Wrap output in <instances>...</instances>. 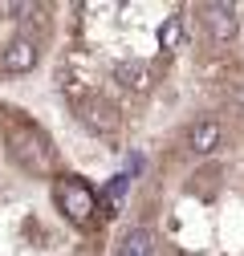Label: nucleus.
I'll use <instances>...</instances> for the list:
<instances>
[{
    "mask_svg": "<svg viewBox=\"0 0 244 256\" xmlns=\"http://www.w3.org/2000/svg\"><path fill=\"white\" fill-rule=\"evenodd\" d=\"M49 196H53L57 212L66 220H74V224H94V216L102 212L98 208V187L86 183L82 175H57L53 187H49Z\"/></svg>",
    "mask_w": 244,
    "mask_h": 256,
    "instance_id": "f257e3e1",
    "label": "nucleus"
},
{
    "mask_svg": "<svg viewBox=\"0 0 244 256\" xmlns=\"http://www.w3.org/2000/svg\"><path fill=\"white\" fill-rule=\"evenodd\" d=\"M8 142H12V158H16L20 171H28V175H49V167H53V142L45 138V130H41L37 122L20 118L12 130H8Z\"/></svg>",
    "mask_w": 244,
    "mask_h": 256,
    "instance_id": "f03ea898",
    "label": "nucleus"
},
{
    "mask_svg": "<svg viewBox=\"0 0 244 256\" xmlns=\"http://www.w3.org/2000/svg\"><path fill=\"white\" fill-rule=\"evenodd\" d=\"M204 28H208V37L216 41V45H228L240 37V16L232 4H204Z\"/></svg>",
    "mask_w": 244,
    "mask_h": 256,
    "instance_id": "7ed1b4c3",
    "label": "nucleus"
},
{
    "mask_svg": "<svg viewBox=\"0 0 244 256\" xmlns=\"http://www.w3.org/2000/svg\"><path fill=\"white\" fill-rule=\"evenodd\" d=\"M41 66V49L37 41H28V37H16L4 45V53H0V70L4 74H33Z\"/></svg>",
    "mask_w": 244,
    "mask_h": 256,
    "instance_id": "20e7f679",
    "label": "nucleus"
},
{
    "mask_svg": "<svg viewBox=\"0 0 244 256\" xmlns=\"http://www.w3.org/2000/svg\"><path fill=\"white\" fill-rule=\"evenodd\" d=\"M78 118L86 122V130H94V134H110L118 126V110L106 98H98V94H90L86 102H78Z\"/></svg>",
    "mask_w": 244,
    "mask_h": 256,
    "instance_id": "39448f33",
    "label": "nucleus"
},
{
    "mask_svg": "<svg viewBox=\"0 0 244 256\" xmlns=\"http://www.w3.org/2000/svg\"><path fill=\"white\" fill-rule=\"evenodd\" d=\"M114 252L118 256H155V236H150L146 224H130V228L118 232Z\"/></svg>",
    "mask_w": 244,
    "mask_h": 256,
    "instance_id": "423d86ee",
    "label": "nucleus"
},
{
    "mask_svg": "<svg viewBox=\"0 0 244 256\" xmlns=\"http://www.w3.org/2000/svg\"><path fill=\"white\" fill-rule=\"evenodd\" d=\"M130 175L126 171H118V175H110L102 187H98V208H102V220H114L118 216V208H122V200L130 196Z\"/></svg>",
    "mask_w": 244,
    "mask_h": 256,
    "instance_id": "0eeeda50",
    "label": "nucleus"
},
{
    "mask_svg": "<svg viewBox=\"0 0 244 256\" xmlns=\"http://www.w3.org/2000/svg\"><path fill=\"white\" fill-rule=\"evenodd\" d=\"M220 138H224V130H220L216 118H196L188 126V150L192 154H212L220 146Z\"/></svg>",
    "mask_w": 244,
    "mask_h": 256,
    "instance_id": "6e6552de",
    "label": "nucleus"
},
{
    "mask_svg": "<svg viewBox=\"0 0 244 256\" xmlns=\"http://www.w3.org/2000/svg\"><path fill=\"white\" fill-rule=\"evenodd\" d=\"M114 82L122 86V90H146L150 86V74H146V66L142 61H114Z\"/></svg>",
    "mask_w": 244,
    "mask_h": 256,
    "instance_id": "1a4fd4ad",
    "label": "nucleus"
},
{
    "mask_svg": "<svg viewBox=\"0 0 244 256\" xmlns=\"http://www.w3.org/2000/svg\"><path fill=\"white\" fill-rule=\"evenodd\" d=\"M179 41H183V16H167L159 24V45L171 53V49H179Z\"/></svg>",
    "mask_w": 244,
    "mask_h": 256,
    "instance_id": "9d476101",
    "label": "nucleus"
}]
</instances>
